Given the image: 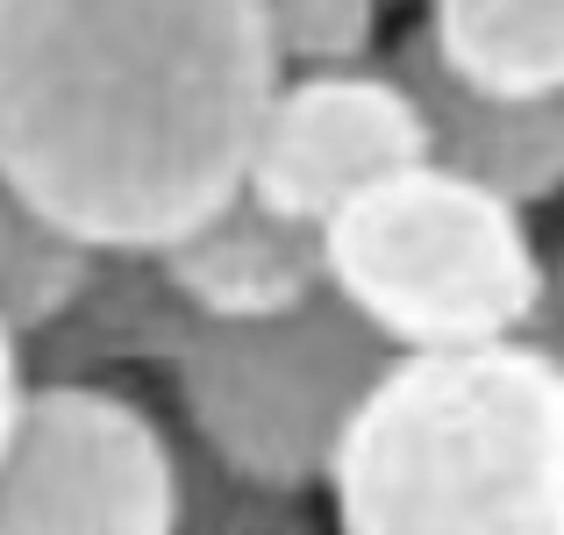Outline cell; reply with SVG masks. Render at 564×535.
I'll return each mask as SVG.
<instances>
[{
	"label": "cell",
	"instance_id": "cell-1",
	"mask_svg": "<svg viewBox=\"0 0 564 535\" xmlns=\"http://www.w3.org/2000/svg\"><path fill=\"white\" fill-rule=\"evenodd\" d=\"M264 0H0V186L86 250H158L243 186Z\"/></svg>",
	"mask_w": 564,
	"mask_h": 535
},
{
	"label": "cell",
	"instance_id": "cell-2",
	"mask_svg": "<svg viewBox=\"0 0 564 535\" xmlns=\"http://www.w3.org/2000/svg\"><path fill=\"white\" fill-rule=\"evenodd\" d=\"M322 485L336 535H564L557 350H393Z\"/></svg>",
	"mask_w": 564,
	"mask_h": 535
},
{
	"label": "cell",
	"instance_id": "cell-3",
	"mask_svg": "<svg viewBox=\"0 0 564 535\" xmlns=\"http://www.w3.org/2000/svg\"><path fill=\"white\" fill-rule=\"evenodd\" d=\"M322 286L386 350H479L536 336L551 272L529 207L443 165H400L322 221Z\"/></svg>",
	"mask_w": 564,
	"mask_h": 535
},
{
	"label": "cell",
	"instance_id": "cell-4",
	"mask_svg": "<svg viewBox=\"0 0 564 535\" xmlns=\"http://www.w3.org/2000/svg\"><path fill=\"white\" fill-rule=\"evenodd\" d=\"M386 350L329 286L286 315L193 321L172 350L186 450L272 493H315Z\"/></svg>",
	"mask_w": 564,
	"mask_h": 535
},
{
	"label": "cell",
	"instance_id": "cell-5",
	"mask_svg": "<svg viewBox=\"0 0 564 535\" xmlns=\"http://www.w3.org/2000/svg\"><path fill=\"white\" fill-rule=\"evenodd\" d=\"M186 443L137 393L43 379L0 443V535H172Z\"/></svg>",
	"mask_w": 564,
	"mask_h": 535
},
{
	"label": "cell",
	"instance_id": "cell-6",
	"mask_svg": "<svg viewBox=\"0 0 564 535\" xmlns=\"http://www.w3.org/2000/svg\"><path fill=\"white\" fill-rule=\"evenodd\" d=\"M422 114L400 94L386 65H344V72H293L272 86L258 114V137L243 157V193L286 221H322L386 172L422 165Z\"/></svg>",
	"mask_w": 564,
	"mask_h": 535
},
{
	"label": "cell",
	"instance_id": "cell-7",
	"mask_svg": "<svg viewBox=\"0 0 564 535\" xmlns=\"http://www.w3.org/2000/svg\"><path fill=\"white\" fill-rule=\"evenodd\" d=\"M386 72L400 79V94L422 114V143L429 165L471 178V186L500 193L514 207H543L564 178V94H486V86L457 79L436 51H429L422 29L393 43Z\"/></svg>",
	"mask_w": 564,
	"mask_h": 535
},
{
	"label": "cell",
	"instance_id": "cell-8",
	"mask_svg": "<svg viewBox=\"0 0 564 535\" xmlns=\"http://www.w3.org/2000/svg\"><path fill=\"white\" fill-rule=\"evenodd\" d=\"M158 264L193 321H258L322 293V236L307 221L272 215L243 186L186 221L172 243H158Z\"/></svg>",
	"mask_w": 564,
	"mask_h": 535
},
{
	"label": "cell",
	"instance_id": "cell-9",
	"mask_svg": "<svg viewBox=\"0 0 564 535\" xmlns=\"http://www.w3.org/2000/svg\"><path fill=\"white\" fill-rule=\"evenodd\" d=\"M186 329H193V307L172 293L158 250H94L79 293L65 301V315L51 329H36L29 343L43 350L51 379L115 385V371H129V364L165 371Z\"/></svg>",
	"mask_w": 564,
	"mask_h": 535
},
{
	"label": "cell",
	"instance_id": "cell-10",
	"mask_svg": "<svg viewBox=\"0 0 564 535\" xmlns=\"http://www.w3.org/2000/svg\"><path fill=\"white\" fill-rule=\"evenodd\" d=\"M422 36L486 94H564V0H429Z\"/></svg>",
	"mask_w": 564,
	"mask_h": 535
},
{
	"label": "cell",
	"instance_id": "cell-11",
	"mask_svg": "<svg viewBox=\"0 0 564 535\" xmlns=\"http://www.w3.org/2000/svg\"><path fill=\"white\" fill-rule=\"evenodd\" d=\"M86 264H94V250L79 236L57 229L51 215H36L14 186H0V321L22 343L65 315Z\"/></svg>",
	"mask_w": 564,
	"mask_h": 535
},
{
	"label": "cell",
	"instance_id": "cell-12",
	"mask_svg": "<svg viewBox=\"0 0 564 535\" xmlns=\"http://www.w3.org/2000/svg\"><path fill=\"white\" fill-rule=\"evenodd\" d=\"M172 535H322V522L307 514L301 493L250 485L236 471L207 465L200 450H186V500Z\"/></svg>",
	"mask_w": 564,
	"mask_h": 535
},
{
	"label": "cell",
	"instance_id": "cell-13",
	"mask_svg": "<svg viewBox=\"0 0 564 535\" xmlns=\"http://www.w3.org/2000/svg\"><path fill=\"white\" fill-rule=\"evenodd\" d=\"M386 0H264L272 51L293 72H344L372 65Z\"/></svg>",
	"mask_w": 564,
	"mask_h": 535
},
{
	"label": "cell",
	"instance_id": "cell-14",
	"mask_svg": "<svg viewBox=\"0 0 564 535\" xmlns=\"http://www.w3.org/2000/svg\"><path fill=\"white\" fill-rule=\"evenodd\" d=\"M22 393H29V364H22V336L0 321V443H8V428H14V407H22Z\"/></svg>",
	"mask_w": 564,
	"mask_h": 535
}]
</instances>
